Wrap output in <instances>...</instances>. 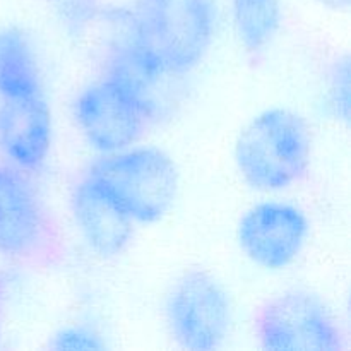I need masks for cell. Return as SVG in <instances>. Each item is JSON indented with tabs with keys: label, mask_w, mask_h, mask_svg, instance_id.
<instances>
[{
	"label": "cell",
	"mask_w": 351,
	"mask_h": 351,
	"mask_svg": "<svg viewBox=\"0 0 351 351\" xmlns=\"http://www.w3.org/2000/svg\"><path fill=\"white\" fill-rule=\"evenodd\" d=\"M232 7L239 43L249 53L264 50L280 29V0H232Z\"/></svg>",
	"instance_id": "obj_12"
},
{
	"label": "cell",
	"mask_w": 351,
	"mask_h": 351,
	"mask_svg": "<svg viewBox=\"0 0 351 351\" xmlns=\"http://www.w3.org/2000/svg\"><path fill=\"white\" fill-rule=\"evenodd\" d=\"M308 219L290 202L256 204L240 219L237 239L240 249L257 266L280 271L290 266L305 245Z\"/></svg>",
	"instance_id": "obj_8"
},
{
	"label": "cell",
	"mask_w": 351,
	"mask_h": 351,
	"mask_svg": "<svg viewBox=\"0 0 351 351\" xmlns=\"http://www.w3.org/2000/svg\"><path fill=\"white\" fill-rule=\"evenodd\" d=\"M3 295H5V280L0 276V314H2V305H3Z\"/></svg>",
	"instance_id": "obj_16"
},
{
	"label": "cell",
	"mask_w": 351,
	"mask_h": 351,
	"mask_svg": "<svg viewBox=\"0 0 351 351\" xmlns=\"http://www.w3.org/2000/svg\"><path fill=\"white\" fill-rule=\"evenodd\" d=\"M50 350H105L103 336L93 326L74 324L58 329L48 341Z\"/></svg>",
	"instance_id": "obj_13"
},
{
	"label": "cell",
	"mask_w": 351,
	"mask_h": 351,
	"mask_svg": "<svg viewBox=\"0 0 351 351\" xmlns=\"http://www.w3.org/2000/svg\"><path fill=\"white\" fill-rule=\"evenodd\" d=\"M165 315L175 341L185 350L219 348L232 328V302L215 276L192 269L170 288Z\"/></svg>",
	"instance_id": "obj_6"
},
{
	"label": "cell",
	"mask_w": 351,
	"mask_h": 351,
	"mask_svg": "<svg viewBox=\"0 0 351 351\" xmlns=\"http://www.w3.org/2000/svg\"><path fill=\"white\" fill-rule=\"evenodd\" d=\"M45 93L36 53L17 27L0 29V99H17Z\"/></svg>",
	"instance_id": "obj_11"
},
{
	"label": "cell",
	"mask_w": 351,
	"mask_h": 351,
	"mask_svg": "<svg viewBox=\"0 0 351 351\" xmlns=\"http://www.w3.org/2000/svg\"><path fill=\"white\" fill-rule=\"evenodd\" d=\"M321 2L336 10H346L350 5V0H321Z\"/></svg>",
	"instance_id": "obj_15"
},
{
	"label": "cell",
	"mask_w": 351,
	"mask_h": 351,
	"mask_svg": "<svg viewBox=\"0 0 351 351\" xmlns=\"http://www.w3.org/2000/svg\"><path fill=\"white\" fill-rule=\"evenodd\" d=\"M53 119L45 93L0 105V149L21 170H40L51 146Z\"/></svg>",
	"instance_id": "obj_9"
},
{
	"label": "cell",
	"mask_w": 351,
	"mask_h": 351,
	"mask_svg": "<svg viewBox=\"0 0 351 351\" xmlns=\"http://www.w3.org/2000/svg\"><path fill=\"white\" fill-rule=\"evenodd\" d=\"M86 173L141 225L160 221L177 197V168L158 147L106 153Z\"/></svg>",
	"instance_id": "obj_3"
},
{
	"label": "cell",
	"mask_w": 351,
	"mask_h": 351,
	"mask_svg": "<svg viewBox=\"0 0 351 351\" xmlns=\"http://www.w3.org/2000/svg\"><path fill=\"white\" fill-rule=\"evenodd\" d=\"M329 96L336 113L348 120L350 113V58L348 55L338 58L329 71Z\"/></svg>",
	"instance_id": "obj_14"
},
{
	"label": "cell",
	"mask_w": 351,
	"mask_h": 351,
	"mask_svg": "<svg viewBox=\"0 0 351 351\" xmlns=\"http://www.w3.org/2000/svg\"><path fill=\"white\" fill-rule=\"evenodd\" d=\"M71 208L82 237L96 256L112 259L127 249L134 235V221L88 173L72 189Z\"/></svg>",
	"instance_id": "obj_10"
},
{
	"label": "cell",
	"mask_w": 351,
	"mask_h": 351,
	"mask_svg": "<svg viewBox=\"0 0 351 351\" xmlns=\"http://www.w3.org/2000/svg\"><path fill=\"white\" fill-rule=\"evenodd\" d=\"M0 252L31 267H55L67 256L57 221L14 165H0Z\"/></svg>",
	"instance_id": "obj_4"
},
{
	"label": "cell",
	"mask_w": 351,
	"mask_h": 351,
	"mask_svg": "<svg viewBox=\"0 0 351 351\" xmlns=\"http://www.w3.org/2000/svg\"><path fill=\"white\" fill-rule=\"evenodd\" d=\"M254 331L264 350H345V336L329 308L317 295L302 288L263 302L254 315Z\"/></svg>",
	"instance_id": "obj_5"
},
{
	"label": "cell",
	"mask_w": 351,
	"mask_h": 351,
	"mask_svg": "<svg viewBox=\"0 0 351 351\" xmlns=\"http://www.w3.org/2000/svg\"><path fill=\"white\" fill-rule=\"evenodd\" d=\"M75 119L88 143L103 154L132 146L156 122L132 89L110 72L82 89Z\"/></svg>",
	"instance_id": "obj_7"
},
{
	"label": "cell",
	"mask_w": 351,
	"mask_h": 351,
	"mask_svg": "<svg viewBox=\"0 0 351 351\" xmlns=\"http://www.w3.org/2000/svg\"><path fill=\"white\" fill-rule=\"evenodd\" d=\"M312 137L307 123L287 108H271L250 120L235 143V163L250 187L278 192L305 177Z\"/></svg>",
	"instance_id": "obj_2"
},
{
	"label": "cell",
	"mask_w": 351,
	"mask_h": 351,
	"mask_svg": "<svg viewBox=\"0 0 351 351\" xmlns=\"http://www.w3.org/2000/svg\"><path fill=\"white\" fill-rule=\"evenodd\" d=\"M216 23L213 0H136L123 41L147 67L182 79L206 57Z\"/></svg>",
	"instance_id": "obj_1"
}]
</instances>
